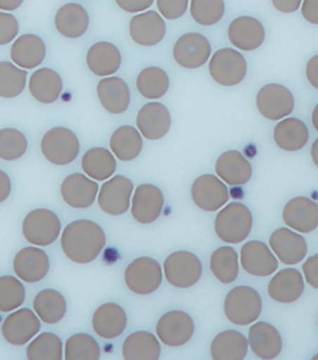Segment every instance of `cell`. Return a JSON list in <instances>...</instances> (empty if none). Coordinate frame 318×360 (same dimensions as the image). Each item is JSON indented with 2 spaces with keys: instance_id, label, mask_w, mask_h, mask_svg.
<instances>
[{
  "instance_id": "1",
  "label": "cell",
  "mask_w": 318,
  "mask_h": 360,
  "mask_svg": "<svg viewBox=\"0 0 318 360\" xmlns=\"http://www.w3.org/2000/svg\"><path fill=\"white\" fill-rule=\"evenodd\" d=\"M107 238L100 225L88 219L72 221L61 235L65 255L76 264H90L103 250Z\"/></svg>"
},
{
  "instance_id": "2",
  "label": "cell",
  "mask_w": 318,
  "mask_h": 360,
  "mask_svg": "<svg viewBox=\"0 0 318 360\" xmlns=\"http://www.w3.org/2000/svg\"><path fill=\"white\" fill-rule=\"evenodd\" d=\"M253 229V214L246 205L231 202L215 218V230L219 240L236 245L247 240Z\"/></svg>"
},
{
  "instance_id": "3",
  "label": "cell",
  "mask_w": 318,
  "mask_h": 360,
  "mask_svg": "<svg viewBox=\"0 0 318 360\" xmlns=\"http://www.w3.org/2000/svg\"><path fill=\"white\" fill-rule=\"evenodd\" d=\"M224 311L227 320L236 326H249L261 316L262 298L250 286H237L227 293Z\"/></svg>"
},
{
  "instance_id": "4",
  "label": "cell",
  "mask_w": 318,
  "mask_h": 360,
  "mask_svg": "<svg viewBox=\"0 0 318 360\" xmlns=\"http://www.w3.org/2000/svg\"><path fill=\"white\" fill-rule=\"evenodd\" d=\"M59 217L47 208H37L29 212L23 220L22 231L29 243L47 247L54 243L60 235Z\"/></svg>"
},
{
  "instance_id": "5",
  "label": "cell",
  "mask_w": 318,
  "mask_h": 360,
  "mask_svg": "<svg viewBox=\"0 0 318 360\" xmlns=\"http://www.w3.org/2000/svg\"><path fill=\"white\" fill-rule=\"evenodd\" d=\"M78 136L66 127H54L44 134L41 141V151L51 163L68 165L80 153Z\"/></svg>"
},
{
  "instance_id": "6",
  "label": "cell",
  "mask_w": 318,
  "mask_h": 360,
  "mask_svg": "<svg viewBox=\"0 0 318 360\" xmlns=\"http://www.w3.org/2000/svg\"><path fill=\"white\" fill-rule=\"evenodd\" d=\"M164 274L174 288H191L203 276V264L193 252L179 250L170 254L164 261Z\"/></svg>"
},
{
  "instance_id": "7",
  "label": "cell",
  "mask_w": 318,
  "mask_h": 360,
  "mask_svg": "<svg viewBox=\"0 0 318 360\" xmlns=\"http://www.w3.org/2000/svg\"><path fill=\"white\" fill-rule=\"evenodd\" d=\"M208 70L215 83L230 88L242 83L247 76V61L236 49H219L212 56Z\"/></svg>"
},
{
  "instance_id": "8",
  "label": "cell",
  "mask_w": 318,
  "mask_h": 360,
  "mask_svg": "<svg viewBox=\"0 0 318 360\" xmlns=\"http://www.w3.org/2000/svg\"><path fill=\"white\" fill-rule=\"evenodd\" d=\"M163 281L162 267L151 257H138L128 264L125 271V281L132 292L148 296L155 292Z\"/></svg>"
},
{
  "instance_id": "9",
  "label": "cell",
  "mask_w": 318,
  "mask_h": 360,
  "mask_svg": "<svg viewBox=\"0 0 318 360\" xmlns=\"http://www.w3.org/2000/svg\"><path fill=\"white\" fill-rule=\"evenodd\" d=\"M155 332L164 345L169 347H181L188 344L194 335V321L187 312L171 310L159 319Z\"/></svg>"
},
{
  "instance_id": "10",
  "label": "cell",
  "mask_w": 318,
  "mask_h": 360,
  "mask_svg": "<svg viewBox=\"0 0 318 360\" xmlns=\"http://www.w3.org/2000/svg\"><path fill=\"white\" fill-rule=\"evenodd\" d=\"M260 114L268 120L278 121L290 115L295 109V97L281 84H267L256 96Z\"/></svg>"
},
{
  "instance_id": "11",
  "label": "cell",
  "mask_w": 318,
  "mask_h": 360,
  "mask_svg": "<svg viewBox=\"0 0 318 360\" xmlns=\"http://www.w3.org/2000/svg\"><path fill=\"white\" fill-rule=\"evenodd\" d=\"M212 47L206 37L199 32H188L174 46V59L184 68H199L211 58Z\"/></svg>"
},
{
  "instance_id": "12",
  "label": "cell",
  "mask_w": 318,
  "mask_h": 360,
  "mask_svg": "<svg viewBox=\"0 0 318 360\" xmlns=\"http://www.w3.org/2000/svg\"><path fill=\"white\" fill-rule=\"evenodd\" d=\"M133 188V182L122 175H116L104 182L97 200L102 211L110 216H121L127 212Z\"/></svg>"
},
{
  "instance_id": "13",
  "label": "cell",
  "mask_w": 318,
  "mask_h": 360,
  "mask_svg": "<svg viewBox=\"0 0 318 360\" xmlns=\"http://www.w3.org/2000/svg\"><path fill=\"white\" fill-rule=\"evenodd\" d=\"M229 189L215 175H203L193 182L191 199L194 204L206 212H215L229 201Z\"/></svg>"
},
{
  "instance_id": "14",
  "label": "cell",
  "mask_w": 318,
  "mask_h": 360,
  "mask_svg": "<svg viewBox=\"0 0 318 360\" xmlns=\"http://www.w3.org/2000/svg\"><path fill=\"white\" fill-rule=\"evenodd\" d=\"M41 322L30 309L23 308L12 312L1 326L5 340L13 346L28 344L40 332Z\"/></svg>"
},
{
  "instance_id": "15",
  "label": "cell",
  "mask_w": 318,
  "mask_h": 360,
  "mask_svg": "<svg viewBox=\"0 0 318 360\" xmlns=\"http://www.w3.org/2000/svg\"><path fill=\"white\" fill-rule=\"evenodd\" d=\"M164 195L155 184H140L132 200V216L140 224H151L163 211Z\"/></svg>"
},
{
  "instance_id": "16",
  "label": "cell",
  "mask_w": 318,
  "mask_h": 360,
  "mask_svg": "<svg viewBox=\"0 0 318 360\" xmlns=\"http://www.w3.org/2000/svg\"><path fill=\"white\" fill-rule=\"evenodd\" d=\"M241 262L246 272L251 276H269L278 269V259L261 240H250L241 249Z\"/></svg>"
},
{
  "instance_id": "17",
  "label": "cell",
  "mask_w": 318,
  "mask_h": 360,
  "mask_svg": "<svg viewBox=\"0 0 318 360\" xmlns=\"http://www.w3.org/2000/svg\"><path fill=\"white\" fill-rule=\"evenodd\" d=\"M284 223L300 233H309L318 228V204L307 196L288 201L283 211Z\"/></svg>"
},
{
  "instance_id": "18",
  "label": "cell",
  "mask_w": 318,
  "mask_h": 360,
  "mask_svg": "<svg viewBox=\"0 0 318 360\" xmlns=\"http://www.w3.org/2000/svg\"><path fill=\"white\" fill-rule=\"evenodd\" d=\"M132 40L143 47H152L162 42L167 34V25L162 16L155 11L139 13L129 22Z\"/></svg>"
},
{
  "instance_id": "19",
  "label": "cell",
  "mask_w": 318,
  "mask_h": 360,
  "mask_svg": "<svg viewBox=\"0 0 318 360\" xmlns=\"http://www.w3.org/2000/svg\"><path fill=\"white\" fill-rule=\"evenodd\" d=\"M136 126L140 134L148 141L162 139L170 129V112L159 102L145 104L136 115Z\"/></svg>"
},
{
  "instance_id": "20",
  "label": "cell",
  "mask_w": 318,
  "mask_h": 360,
  "mask_svg": "<svg viewBox=\"0 0 318 360\" xmlns=\"http://www.w3.org/2000/svg\"><path fill=\"white\" fill-rule=\"evenodd\" d=\"M269 245L279 260L285 264H299L307 257V240L290 229L281 228L275 230L269 238Z\"/></svg>"
},
{
  "instance_id": "21",
  "label": "cell",
  "mask_w": 318,
  "mask_h": 360,
  "mask_svg": "<svg viewBox=\"0 0 318 360\" xmlns=\"http://www.w3.org/2000/svg\"><path fill=\"white\" fill-rule=\"evenodd\" d=\"M229 39L236 49L250 52L260 49L266 39L262 23L254 17L242 16L231 22Z\"/></svg>"
},
{
  "instance_id": "22",
  "label": "cell",
  "mask_w": 318,
  "mask_h": 360,
  "mask_svg": "<svg viewBox=\"0 0 318 360\" xmlns=\"http://www.w3.org/2000/svg\"><path fill=\"white\" fill-rule=\"evenodd\" d=\"M248 342L260 359H275L283 351V338L274 326L267 322H257L251 326Z\"/></svg>"
},
{
  "instance_id": "23",
  "label": "cell",
  "mask_w": 318,
  "mask_h": 360,
  "mask_svg": "<svg viewBox=\"0 0 318 360\" xmlns=\"http://www.w3.org/2000/svg\"><path fill=\"white\" fill-rule=\"evenodd\" d=\"M61 196L65 202L73 208H88L96 200L98 184L90 180L84 174H72L61 184Z\"/></svg>"
},
{
  "instance_id": "24",
  "label": "cell",
  "mask_w": 318,
  "mask_h": 360,
  "mask_svg": "<svg viewBox=\"0 0 318 360\" xmlns=\"http://www.w3.org/2000/svg\"><path fill=\"white\" fill-rule=\"evenodd\" d=\"M13 271L25 283H37L48 274L49 257L42 249L23 248L13 259Z\"/></svg>"
},
{
  "instance_id": "25",
  "label": "cell",
  "mask_w": 318,
  "mask_h": 360,
  "mask_svg": "<svg viewBox=\"0 0 318 360\" xmlns=\"http://www.w3.org/2000/svg\"><path fill=\"white\" fill-rule=\"evenodd\" d=\"M97 96L103 108L113 115L127 110L131 104V90L127 83L119 77H107L97 84Z\"/></svg>"
},
{
  "instance_id": "26",
  "label": "cell",
  "mask_w": 318,
  "mask_h": 360,
  "mask_svg": "<svg viewBox=\"0 0 318 360\" xmlns=\"http://www.w3.org/2000/svg\"><path fill=\"white\" fill-rule=\"evenodd\" d=\"M127 327V315L124 308L115 303H106L94 312L92 328L97 335L112 340L121 335Z\"/></svg>"
},
{
  "instance_id": "27",
  "label": "cell",
  "mask_w": 318,
  "mask_h": 360,
  "mask_svg": "<svg viewBox=\"0 0 318 360\" xmlns=\"http://www.w3.org/2000/svg\"><path fill=\"white\" fill-rule=\"evenodd\" d=\"M122 64V56L115 44L100 41L92 44L87 54V65L98 77L113 76Z\"/></svg>"
},
{
  "instance_id": "28",
  "label": "cell",
  "mask_w": 318,
  "mask_h": 360,
  "mask_svg": "<svg viewBox=\"0 0 318 360\" xmlns=\"http://www.w3.org/2000/svg\"><path fill=\"white\" fill-rule=\"evenodd\" d=\"M304 292L302 273L295 269H285L275 274L268 284V295L272 300L283 304L295 303Z\"/></svg>"
},
{
  "instance_id": "29",
  "label": "cell",
  "mask_w": 318,
  "mask_h": 360,
  "mask_svg": "<svg viewBox=\"0 0 318 360\" xmlns=\"http://www.w3.org/2000/svg\"><path fill=\"white\" fill-rule=\"evenodd\" d=\"M47 54L46 44L40 37L35 34H25L18 37L12 44L11 60L18 68H37L44 63Z\"/></svg>"
},
{
  "instance_id": "30",
  "label": "cell",
  "mask_w": 318,
  "mask_h": 360,
  "mask_svg": "<svg viewBox=\"0 0 318 360\" xmlns=\"http://www.w3.org/2000/svg\"><path fill=\"white\" fill-rule=\"evenodd\" d=\"M215 172L230 186H243L250 180L253 167L242 153L231 150L219 157L215 163Z\"/></svg>"
},
{
  "instance_id": "31",
  "label": "cell",
  "mask_w": 318,
  "mask_h": 360,
  "mask_svg": "<svg viewBox=\"0 0 318 360\" xmlns=\"http://www.w3.org/2000/svg\"><path fill=\"white\" fill-rule=\"evenodd\" d=\"M56 28L66 39H80L88 32L90 18L82 5L68 3L61 6L56 15Z\"/></svg>"
},
{
  "instance_id": "32",
  "label": "cell",
  "mask_w": 318,
  "mask_h": 360,
  "mask_svg": "<svg viewBox=\"0 0 318 360\" xmlns=\"http://www.w3.org/2000/svg\"><path fill=\"white\" fill-rule=\"evenodd\" d=\"M29 90L37 102L52 104L58 101L63 91V79L52 68H40L30 77Z\"/></svg>"
},
{
  "instance_id": "33",
  "label": "cell",
  "mask_w": 318,
  "mask_h": 360,
  "mask_svg": "<svg viewBox=\"0 0 318 360\" xmlns=\"http://www.w3.org/2000/svg\"><path fill=\"white\" fill-rule=\"evenodd\" d=\"M310 133L307 124L297 117L280 121L274 129V141L284 151L295 153L307 144Z\"/></svg>"
},
{
  "instance_id": "34",
  "label": "cell",
  "mask_w": 318,
  "mask_h": 360,
  "mask_svg": "<svg viewBox=\"0 0 318 360\" xmlns=\"http://www.w3.org/2000/svg\"><path fill=\"white\" fill-rule=\"evenodd\" d=\"M249 342L242 333L224 330L211 344V356L215 360H242L248 353Z\"/></svg>"
},
{
  "instance_id": "35",
  "label": "cell",
  "mask_w": 318,
  "mask_h": 360,
  "mask_svg": "<svg viewBox=\"0 0 318 360\" xmlns=\"http://www.w3.org/2000/svg\"><path fill=\"white\" fill-rule=\"evenodd\" d=\"M160 353L158 339L145 330L132 333L122 346V356L126 360H157Z\"/></svg>"
},
{
  "instance_id": "36",
  "label": "cell",
  "mask_w": 318,
  "mask_h": 360,
  "mask_svg": "<svg viewBox=\"0 0 318 360\" xmlns=\"http://www.w3.org/2000/svg\"><path fill=\"white\" fill-rule=\"evenodd\" d=\"M34 310L44 323L56 324L66 315L68 303L61 293L53 288H47L36 295Z\"/></svg>"
},
{
  "instance_id": "37",
  "label": "cell",
  "mask_w": 318,
  "mask_h": 360,
  "mask_svg": "<svg viewBox=\"0 0 318 360\" xmlns=\"http://www.w3.org/2000/svg\"><path fill=\"white\" fill-rule=\"evenodd\" d=\"M143 144L141 134L127 124L115 129L110 138L112 151L122 162L136 160L143 150Z\"/></svg>"
},
{
  "instance_id": "38",
  "label": "cell",
  "mask_w": 318,
  "mask_h": 360,
  "mask_svg": "<svg viewBox=\"0 0 318 360\" xmlns=\"http://www.w3.org/2000/svg\"><path fill=\"white\" fill-rule=\"evenodd\" d=\"M84 172L96 181H107L114 175L116 160L107 148H94L85 153L82 160Z\"/></svg>"
},
{
  "instance_id": "39",
  "label": "cell",
  "mask_w": 318,
  "mask_h": 360,
  "mask_svg": "<svg viewBox=\"0 0 318 360\" xmlns=\"http://www.w3.org/2000/svg\"><path fill=\"white\" fill-rule=\"evenodd\" d=\"M170 80L163 68L150 66L144 68L136 78V88L141 96L148 100H157L167 94Z\"/></svg>"
},
{
  "instance_id": "40",
  "label": "cell",
  "mask_w": 318,
  "mask_h": 360,
  "mask_svg": "<svg viewBox=\"0 0 318 360\" xmlns=\"http://www.w3.org/2000/svg\"><path fill=\"white\" fill-rule=\"evenodd\" d=\"M210 267L215 278L223 284H231L239 273L238 255L231 247H220L211 257Z\"/></svg>"
},
{
  "instance_id": "41",
  "label": "cell",
  "mask_w": 318,
  "mask_h": 360,
  "mask_svg": "<svg viewBox=\"0 0 318 360\" xmlns=\"http://www.w3.org/2000/svg\"><path fill=\"white\" fill-rule=\"evenodd\" d=\"M29 360H61L63 341L53 333H42L30 342L27 349Z\"/></svg>"
},
{
  "instance_id": "42",
  "label": "cell",
  "mask_w": 318,
  "mask_h": 360,
  "mask_svg": "<svg viewBox=\"0 0 318 360\" xmlns=\"http://www.w3.org/2000/svg\"><path fill=\"white\" fill-rule=\"evenodd\" d=\"M27 71L8 61H0V97L13 98L20 96L27 85Z\"/></svg>"
},
{
  "instance_id": "43",
  "label": "cell",
  "mask_w": 318,
  "mask_h": 360,
  "mask_svg": "<svg viewBox=\"0 0 318 360\" xmlns=\"http://www.w3.org/2000/svg\"><path fill=\"white\" fill-rule=\"evenodd\" d=\"M100 356V346L89 334H75L68 338L65 345L66 360H98Z\"/></svg>"
},
{
  "instance_id": "44",
  "label": "cell",
  "mask_w": 318,
  "mask_h": 360,
  "mask_svg": "<svg viewBox=\"0 0 318 360\" xmlns=\"http://www.w3.org/2000/svg\"><path fill=\"white\" fill-rule=\"evenodd\" d=\"M191 13L198 25H215L224 17L225 3L224 0H191Z\"/></svg>"
},
{
  "instance_id": "45",
  "label": "cell",
  "mask_w": 318,
  "mask_h": 360,
  "mask_svg": "<svg viewBox=\"0 0 318 360\" xmlns=\"http://www.w3.org/2000/svg\"><path fill=\"white\" fill-rule=\"evenodd\" d=\"M25 300V288L17 278L0 276V311L8 312L20 308Z\"/></svg>"
},
{
  "instance_id": "46",
  "label": "cell",
  "mask_w": 318,
  "mask_h": 360,
  "mask_svg": "<svg viewBox=\"0 0 318 360\" xmlns=\"http://www.w3.org/2000/svg\"><path fill=\"white\" fill-rule=\"evenodd\" d=\"M28 150V141L16 129H0V160H17Z\"/></svg>"
},
{
  "instance_id": "47",
  "label": "cell",
  "mask_w": 318,
  "mask_h": 360,
  "mask_svg": "<svg viewBox=\"0 0 318 360\" xmlns=\"http://www.w3.org/2000/svg\"><path fill=\"white\" fill-rule=\"evenodd\" d=\"M20 32V25L16 17L11 13L0 11V46L10 44L16 39Z\"/></svg>"
},
{
  "instance_id": "48",
  "label": "cell",
  "mask_w": 318,
  "mask_h": 360,
  "mask_svg": "<svg viewBox=\"0 0 318 360\" xmlns=\"http://www.w3.org/2000/svg\"><path fill=\"white\" fill-rule=\"evenodd\" d=\"M189 0H157V8L167 20H179L186 13Z\"/></svg>"
},
{
  "instance_id": "49",
  "label": "cell",
  "mask_w": 318,
  "mask_h": 360,
  "mask_svg": "<svg viewBox=\"0 0 318 360\" xmlns=\"http://www.w3.org/2000/svg\"><path fill=\"white\" fill-rule=\"evenodd\" d=\"M120 8L126 13H136L151 8L155 0H115Z\"/></svg>"
},
{
  "instance_id": "50",
  "label": "cell",
  "mask_w": 318,
  "mask_h": 360,
  "mask_svg": "<svg viewBox=\"0 0 318 360\" xmlns=\"http://www.w3.org/2000/svg\"><path fill=\"white\" fill-rule=\"evenodd\" d=\"M303 273L307 284L314 288H318V254L305 261V264H303Z\"/></svg>"
},
{
  "instance_id": "51",
  "label": "cell",
  "mask_w": 318,
  "mask_h": 360,
  "mask_svg": "<svg viewBox=\"0 0 318 360\" xmlns=\"http://www.w3.org/2000/svg\"><path fill=\"white\" fill-rule=\"evenodd\" d=\"M302 15L311 25H318V0H303Z\"/></svg>"
},
{
  "instance_id": "52",
  "label": "cell",
  "mask_w": 318,
  "mask_h": 360,
  "mask_svg": "<svg viewBox=\"0 0 318 360\" xmlns=\"http://www.w3.org/2000/svg\"><path fill=\"white\" fill-rule=\"evenodd\" d=\"M303 0H272L273 6L284 13H293L299 10Z\"/></svg>"
},
{
  "instance_id": "53",
  "label": "cell",
  "mask_w": 318,
  "mask_h": 360,
  "mask_svg": "<svg viewBox=\"0 0 318 360\" xmlns=\"http://www.w3.org/2000/svg\"><path fill=\"white\" fill-rule=\"evenodd\" d=\"M307 78L314 88L318 89V54L312 56L307 63Z\"/></svg>"
},
{
  "instance_id": "54",
  "label": "cell",
  "mask_w": 318,
  "mask_h": 360,
  "mask_svg": "<svg viewBox=\"0 0 318 360\" xmlns=\"http://www.w3.org/2000/svg\"><path fill=\"white\" fill-rule=\"evenodd\" d=\"M11 193V180L6 172L0 170V204L8 199Z\"/></svg>"
},
{
  "instance_id": "55",
  "label": "cell",
  "mask_w": 318,
  "mask_h": 360,
  "mask_svg": "<svg viewBox=\"0 0 318 360\" xmlns=\"http://www.w3.org/2000/svg\"><path fill=\"white\" fill-rule=\"evenodd\" d=\"M24 0H0V10L15 11L23 4Z\"/></svg>"
},
{
  "instance_id": "56",
  "label": "cell",
  "mask_w": 318,
  "mask_h": 360,
  "mask_svg": "<svg viewBox=\"0 0 318 360\" xmlns=\"http://www.w3.org/2000/svg\"><path fill=\"white\" fill-rule=\"evenodd\" d=\"M311 157H312L314 165L318 167V138L314 141L312 148H311Z\"/></svg>"
},
{
  "instance_id": "57",
  "label": "cell",
  "mask_w": 318,
  "mask_h": 360,
  "mask_svg": "<svg viewBox=\"0 0 318 360\" xmlns=\"http://www.w3.org/2000/svg\"><path fill=\"white\" fill-rule=\"evenodd\" d=\"M311 120H312V124H314V129L318 131V103L317 105L314 107V112H312Z\"/></svg>"
},
{
  "instance_id": "58",
  "label": "cell",
  "mask_w": 318,
  "mask_h": 360,
  "mask_svg": "<svg viewBox=\"0 0 318 360\" xmlns=\"http://www.w3.org/2000/svg\"><path fill=\"white\" fill-rule=\"evenodd\" d=\"M314 359H318V354H317V356H314Z\"/></svg>"
}]
</instances>
